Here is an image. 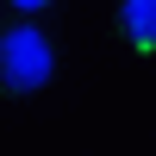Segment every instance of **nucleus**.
I'll use <instances>...</instances> for the list:
<instances>
[{
  "label": "nucleus",
  "instance_id": "nucleus-1",
  "mask_svg": "<svg viewBox=\"0 0 156 156\" xmlns=\"http://www.w3.org/2000/svg\"><path fill=\"white\" fill-rule=\"evenodd\" d=\"M50 69H56L50 37L37 31L31 19H12L6 31H0V87H6V94H37V87L50 81Z\"/></svg>",
  "mask_w": 156,
  "mask_h": 156
},
{
  "label": "nucleus",
  "instance_id": "nucleus-3",
  "mask_svg": "<svg viewBox=\"0 0 156 156\" xmlns=\"http://www.w3.org/2000/svg\"><path fill=\"white\" fill-rule=\"evenodd\" d=\"M6 6H12V12H44L50 0H6Z\"/></svg>",
  "mask_w": 156,
  "mask_h": 156
},
{
  "label": "nucleus",
  "instance_id": "nucleus-2",
  "mask_svg": "<svg viewBox=\"0 0 156 156\" xmlns=\"http://www.w3.org/2000/svg\"><path fill=\"white\" fill-rule=\"evenodd\" d=\"M119 25L137 50H156V0H125L119 6Z\"/></svg>",
  "mask_w": 156,
  "mask_h": 156
}]
</instances>
